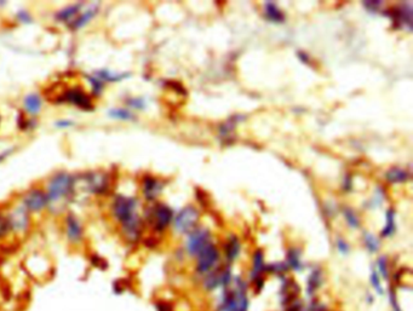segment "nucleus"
<instances>
[{
	"label": "nucleus",
	"mask_w": 413,
	"mask_h": 311,
	"mask_svg": "<svg viewBox=\"0 0 413 311\" xmlns=\"http://www.w3.org/2000/svg\"><path fill=\"white\" fill-rule=\"evenodd\" d=\"M216 311H249V282L241 276L234 277L230 286L222 290L217 300Z\"/></svg>",
	"instance_id": "f257e3e1"
},
{
	"label": "nucleus",
	"mask_w": 413,
	"mask_h": 311,
	"mask_svg": "<svg viewBox=\"0 0 413 311\" xmlns=\"http://www.w3.org/2000/svg\"><path fill=\"white\" fill-rule=\"evenodd\" d=\"M195 258H197L195 273H197V275H199V276L204 277L205 275H207L218 268L221 254L216 245L213 242H211Z\"/></svg>",
	"instance_id": "f03ea898"
},
{
	"label": "nucleus",
	"mask_w": 413,
	"mask_h": 311,
	"mask_svg": "<svg viewBox=\"0 0 413 311\" xmlns=\"http://www.w3.org/2000/svg\"><path fill=\"white\" fill-rule=\"evenodd\" d=\"M211 231L205 228H197L188 234L185 251L190 257H197L207 245L211 244Z\"/></svg>",
	"instance_id": "7ed1b4c3"
},
{
	"label": "nucleus",
	"mask_w": 413,
	"mask_h": 311,
	"mask_svg": "<svg viewBox=\"0 0 413 311\" xmlns=\"http://www.w3.org/2000/svg\"><path fill=\"white\" fill-rule=\"evenodd\" d=\"M200 214L193 206H187L175 218V229L180 234H189L197 229Z\"/></svg>",
	"instance_id": "20e7f679"
},
{
	"label": "nucleus",
	"mask_w": 413,
	"mask_h": 311,
	"mask_svg": "<svg viewBox=\"0 0 413 311\" xmlns=\"http://www.w3.org/2000/svg\"><path fill=\"white\" fill-rule=\"evenodd\" d=\"M71 186H73V178L69 175L61 173V175L54 177L48 184V193L46 195L47 200L57 201V200L64 198L70 192Z\"/></svg>",
	"instance_id": "39448f33"
},
{
	"label": "nucleus",
	"mask_w": 413,
	"mask_h": 311,
	"mask_svg": "<svg viewBox=\"0 0 413 311\" xmlns=\"http://www.w3.org/2000/svg\"><path fill=\"white\" fill-rule=\"evenodd\" d=\"M135 209L136 200L131 198H125V196H118L114 202V206H113L114 216L122 222V224L137 217Z\"/></svg>",
	"instance_id": "423d86ee"
},
{
	"label": "nucleus",
	"mask_w": 413,
	"mask_h": 311,
	"mask_svg": "<svg viewBox=\"0 0 413 311\" xmlns=\"http://www.w3.org/2000/svg\"><path fill=\"white\" fill-rule=\"evenodd\" d=\"M172 217H174V213H172L171 208H168L166 205L155 206L151 214L153 228L157 231H164L170 225Z\"/></svg>",
	"instance_id": "0eeeda50"
},
{
	"label": "nucleus",
	"mask_w": 413,
	"mask_h": 311,
	"mask_svg": "<svg viewBox=\"0 0 413 311\" xmlns=\"http://www.w3.org/2000/svg\"><path fill=\"white\" fill-rule=\"evenodd\" d=\"M324 283H325V276L323 269L319 267L311 269L310 274L308 275L307 282H305V294H307L309 299L315 298L319 291L321 290V287L324 286Z\"/></svg>",
	"instance_id": "6e6552de"
},
{
	"label": "nucleus",
	"mask_w": 413,
	"mask_h": 311,
	"mask_svg": "<svg viewBox=\"0 0 413 311\" xmlns=\"http://www.w3.org/2000/svg\"><path fill=\"white\" fill-rule=\"evenodd\" d=\"M203 286L204 291L207 293L214 292L217 290H223V283H222V268H217L213 271H211L207 275H205L203 277Z\"/></svg>",
	"instance_id": "1a4fd4ad"
},
{
	"label": "nucleus",
	"mask_w": 413,
	"mask_h": 311,
	"mask_svg": "<svg viewBox=\"0 0 413 311\" xmlns=\"http://www.w3.org/2000/svg\"><path fill=\"white\" fill-rule=\"evenodd\" d=\"M265 267H266V264L264 261V254H263V251L256 250L255 253H253V257H252L251 271H250V275H249L250 283L253 282V281L257 279L264 277L263 275L265 274Z\"/></svg>",
	"instance_id": "9d476101"
},
{
	"label": "nucleus",
	"mask_w": 413,
	"mask_h": 311,
	"mask_svg": "<svg viewBox=\"0 0 413 311\" xmlns=\"http://www.w3.org/2000/svg\"><path fill=\"white\" fill-rule=\"evenodd\" d=\"M47 204V196L40 190H32L25 198V206L29 211H40Z\"/></svg>",
	"instance_id": "9b49d317"
},
{
	"label": "nucleus",
	"mask_w": 413,
	"mask_h": 311,
	"mask_svg": "<svg viewBox=\"0 0 413 311\" xmlns=\"http://www.w3.org/2000/svg\"><path fill=\"white\" fill-rule=\"evenodd\" d=\"M240 252H241V242L239 237L235 235H230L224 244V257H226L227 263L230 265V263L235 261L240 255Z\"/></svg>",
	"instance_id": "f8f14e48"
},
{
	"label": "nucleus",
	"mask_w": 413,
	"mask_h": 311,
	"mask_svg": "<svg viewBox=\"0 0 413 311\" xmlns=\"http://www.w3.org/2000/svg\"><path fill=\"white\" fill-rule=\"evenodd\" d=\"M66 232L67 237L69 238L71 242H79L81 241L84 235L83 227H81L80 222L74 217L73 214L68 216L66 221Z\"/></svg>",
	"instance_id": "ddd939ff"
},
{
	"label": "nucleus",
	"mask_w": 413,
	"mask_h": 311,
	"mask_svg": "<svg viewBox=\"0 0 413 311\" xmlns=\"http://www.w3.org/2000/svg\"><path fill=\"white\" fill-rule=\"evenodd\" d=\"M67 100L71 102L76 106L83 108V109L89 110L92 108V104H91V100L87 94L84 92V91L79 90V88H73V90H69L67 92Z\"/></svg>",
	"instance_id": "4468645a"
},
{
	"label": "nucleus",
	"mask_w": 413,
	"mask_h": 311,
	"mask_svg": "<svg viewBox=\"0 0 413 311\" xmlns=\"http://www.w3.org/2000/svg\"><path fill=\"white\" fill-rule=\"evenodd\" d=\"M286 265L288 267V269L290 270H294V271H299L303 270L304 268V264L303 261H302V255H301V251L298 250V248H290V250L287 251V253H286V260H285Z\"/></svg>",
	"instance_id": "2eb2a0df"
},
{
	"label": "nucleus",
	"mask_w": 413,
	"mask_h": 311,
	"mask_svg": "<svg viewBox=\"0 0 413 311\" xmlns=\"http://www.w3.org/2000/svg\"><path fill=\"white\" fill-rule=\"evenodd\" d=\"M28 216L23 209H17L14 213L11 214V217L9 219V225L10 228L15 229V230H25L26 228L28 227Z\"/></svg>",
	"instance_id": "dca6fc26"
},
{
	"label": "nucleus",
	"mask_w": 413,
	"mask_h": 311,
	"mask_svg": "<svg viewBox=\"0 0 413 311\" xmlns=\"http://www.w3.org/2000/svg\"><path fill=\"white\" fill-rule=\"evenodd\" d=\"M162 186L157 179L152 178V177H147L143 182V193H144L145 199L153 200L157 198V195L161 192Z\"/></svg>",
	"instance_id": "f3484780"
},
{
	"label": "nucleus",
	"mask_w": 413,
	"mask_h": 311,
	"mask_svg": "<svg viewBox=\"0 0 413 311\" xmlns=\"http://www.w3.org/2000/svg\"><path fill=\"white\" fill-rule=\"evenodd\" d=\"M394 14H393V18L395 19V22L401 25H406L408 27V29H411L412 27V10L409 9V6H402V8L395 9Z\"/></svg>",
	"instance_id": "a211bd4d"
},
{
	"label": "nucleus",
	"mask_w": 413,
	"mask_h": 311,
	"mask_svg": "<svg viewBox=\"0 0 413 311\" xmlns=\"http://www.w3.org/2000/svg\"><path fill=\"white\" fill-rule=\"evenodd\" d=\"M264 15L266 19L274 22V23H281L284 22L285 16L280 11V9L276 6L273 2H268L264 5Z\"/></svg>",
	"instance_id": "6ab92c4d"
},
{
	"label": "nucleus",
	"mask_w": 413,
	"mask_h": 311,
	"mask_svg": "<svg viewBox=\"0 0 413 311\" xmlns=\"http://www.w3.org/2000/svg\"><path fill=\"white\" fill-rule=\"evenodd\" d=\"M396 224H395V211L394 209H388L386 211V223L384 228L380 231L382 237H390L395 234Z\"/></svg>",
	"instance_id": "aec40b11"
},
{
	"label": "nucleus",
	"mask_w": 413,
	"mask_h": 311,
	"mask_svg": "<svg viewBox=\"0 0 413 311\" xmlns=\"http://www.w3.org/2000/svg\"><path fill=\"white\" fill-rule=\"evenodd\" d=\"M386 179L390 183H402L408 179V173L402 169L393 168L386 172Z\"/></svg>",
	"instance_id": "412c9836"
},
{
	"label": "nucleus",
	"mask_w": 413,
	"mask_h": 311,
	"mask_svg": "<svg viewBox=\"0 0 413 311\" xmlns=\"http://www.w3.org/2000/svg\"><path fill=\"white\" fill-rule=\"evenodd\" d=\"M26 110L31 114H38L41 107V101L38 94H28L25 100Z\"/></svg>",
	"instance_id": "4be33fe9"
},
{
	"label": "nucleus",
	"mask_w": 413,
	"mask_h": 311,
	"mask_svg": "<svg viewBox=\"0 0 413 311\" xmlns=\"http://www.w3.org/2000/svg\"><path fill=\"white\" fill-rule=\"evenodd\" d=\"M290 270L288 269V267L286 265L285 261H279V263H272V264H268L265 267V273H269L272 275H275V276L278 277H284L286 273Z\"/></svg>",
	"instance_id": "5701e85b"
},
{
	"label": "nucleus",
	"mask_w": 413,
	"mask_h": 311,
	"mask_svg": "<svg viewBox=\"0 0 413 311\" xmlns=\"http://www.w3.org/2000/svg\"><path fill=\"white\" fill-rule=\"evenodd\" d=\"M363 245H365L370 253H376L380 248V242L378 238L375 235L370 234V232H363Z\"/></svg>",
	"instance_id": "b1692460"
},
{
	"label": "nucleus",
	"mask_w": 413,
	"mask_h": 311,
	"mask_svg": "<svg viewBox=\"0 0 413 311\" xmlns=\"http://www.w3.org/2000/svg\"><path fill=\"white\" fill-rule=\"evenodd\" d=\"M377 273L382 279H384L388 281L390 277V270H389V264H388V258L385 255H382V257L378 258L377 260Z\"/></svg>",
	"instance_id": "393cba45"
},
{
	"label": "nucleus",
	"mask_w": 413,
	"mask_h": 311,
	"mask_svg": "<svg viewBox=\"0 0 413 311\" xmlns=\"http://www.w3.org/2000/svg\"><path fill=\"white\" fill-rule=\"evenodd\" d=\"M370 282H371V286H372L373 290H375V292L378 294V296H383V294H384V290H383V286H382V280H380V276L378 275V273H377V270L375 269V268L371 270Z\"/></svg>",
	"instance_id": "a878e982"
},
{
	"label": "nucleus",
	"mask_w": 413,
	"mask_h": 311,
	"mask_svg": "<svg viewBox=\"0 0 413 311\" xmlns=\"http://www.w3.org/2000/svg\"><path fill=\"white\" fill-rule=\"evenodd\" d=\"M343 214H344V218H346L348 225H349L350 228L357 229L360 227V219L352 208H349V207L343 208Z\"/></svg>",
	"instance_id": "bb28decb"
},
{
	"label": "nucleus",
	"mask_w": 413,
	"mask_h": 311,
	"mask_svg": "<svg viewBox=\"0 0 413 311\" xmlns=\"http://www.w3.org/2000/svg\"><path fill=\"white\" fill-rule=\"evenodd\" d=\"M305 311H328L327 306L325 305L323 302L317 299V298H313V299H309V303L305 304Z\"/></svg>",
	"instance_id": "cd10ccee"
},
{
	"label": "nucleus",
	"mask_w": 413,
	"mask_h": 311,
	"mask_svg": "<svg viewBox=\"0 0 413 311\" xmlns=\"http://www.w3.org/2000/svg\"><path fill=\"white\" fill-rule=\"evenodd\" d=\"M95 14H96V9H92V10H89V11H86L80 18H78L77 21L74 22V28L77 29V28L83 27V26H85L87 22L91 21V18L95 16Z\"/></svg>",
	"instance_id": "c85d7f7f"
},
{
	"label": "nucleus",
	"mask_w": 413,
	"mask_h": 311,
	"mask_svg": "<svg viewBox=\"0 0 413 311\" xmlns=\"http://www.w3.org/2000/svg\"><path fill=\"white\" fill-rule=\"evenodd\" d=\"M80 6L79 5H74V6H69V8L64 9L63 11H61L60 14L57 15V18L60 19H64V21H68L70 17H73L74 15L77 14L78 11H79Z\"/></svg>",
	"instance_id": "c756f323"
},
{
	"label": "nucleus",
	"mask_w": 413,
	"mask_h": 311,
	"mask_svg": "<svg viewBox=\"0 0 413 311\" xmlns=\"http://www.w3.org/2000/svg\"><path fill=\"white\" fill-rule=\"evenodd\" d=\"M109 115L119 120H130L133 117L132 114L126 109H112L109 112Z\"/></svg>",
	"instance_id": "7c9ffc66"
},
{
	"label": "nucleus",
	"mask_w": 413,
	"mask_h": 311,
	"mask_svg": "<svg viewBox=\"0 0 413 311\" xmlns=\"http://www.w3.org/2000/svg\"><path fill=\"white\" fill-rule=\"evenodd\" d=\"M282 311H305V303L301 298H297L294 302L288 304L287 306H285Z\"/></svg>",
	"instance_id": "2f4dec72"
},
{
	"label": "nucleus",
	"mask_w": 413,
	"mask_h": 311,
	"mask_svg": "<svg viewBox=\"0 0 413 311\" xmlns=\"http://www.w3.org/2000/svg\"><path fill=\"white\" fill-rule=\"evenodd\" d=\"M336 248L337 251L339 252L341 254H348L350 251V247L349 245H348V242L346 240H343V238H337L336 240Z\"/></svg>",
	"instance_id": "473e14b6"
},
{
	"label": "nucleus",
	"mask_w": 413,
	"mask_h": 311,
	"mask_svg": "<svg viewBox=\"0 0 413 311\" xmlns=\"http://www.w3.org/2000/svg\"><path fill=\"white\" fill-rule=\"evenodd\" d=\"M9 228H10L9 221H6L5 218L0 217V237L4 236L6 232H8Z\"/></svg>",
	"instance_id": "72a5a7b5"
},
{
	"label": "nucleus",
	"mask_w": 413,
	"mask_h": 311,
	"mask_svg": "<svg viewBox=\"0 0 413 311\" xmlns=\"http://www.w3.org/2000/svg\"><path fill=\"white\" fill-rule=\"evenodd\" d=\"M382 4V2H363V6L369 10V11H377L378 8Z\"/></svg>",
	"instance_id": "f704fd0d"
},
{
	"label": "nucleus",
	"mask_w": 413,
	"mask_h": 311,
	"mask_svg": "<svg viewBox=\"0 0 413 311\" xmlns=\"http://www.w3.org/2000/svg\"><path fill=\"white\" fill-rule=\"evenodd\" d=\"M129 104L130 106H132L133 108H138V109H141V108L144 107V101L141 100V98H133V100L129 101Z\"/></svg>",
	"instance_id": "c9c22d12"
},
{
	"label": "nucleus",
	"mask_w": 413,
	"mask_h": 311,
	"mask_svg": "<svg viewBox=\"0 0 413 311\" xmlns=\"http://www.w3.org/2000/svg\"><path fill=\"white\" fill-rule=\"evenodd\" d=\"M56 125L58 127H67V126L73 125V123H71V121H58Z\"/></svg>",
	"instance_id": "e433bc0d"
},
{
	"label": "nucleus",
	"mask_w": 413,
	"mask_h": 311,
	"mask_svg": "<svg viewBox=\"0 0 413 311\" xmlns=\"http://www.w3.org/2000/svg\"><path fill=\"white\" fill-rule=\"evenodd\" d=\"M298 57L301 58L302 62H304V63H307L308 62V56L305 54H303V52H298Z\"/></svg>",
	"instance_id": "4c0bfd02"
},
{
	"label": "nucleus",
	"mask_w": 413,
	"mask_h": 311,
	"mask_svg": "<svg viewBox=\"0 0 413 311\" xmlns=\"http://www.w3.org/2000/svg\"><path fill=\"white\" fill-rule=\"evenodd\" d=\"M18 16H19V18L22 19V21H25V22L29 21V16L26 14V12H21V14H19Z\"/></svg>",
	"instance_id": "58836bf2"
}]
</instances>
